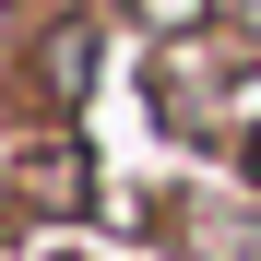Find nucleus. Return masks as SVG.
<instances>
[{
    "instance_id": "1",
    "label": "nucleus",
    "mask_w": 261,
    "mask_h": 261,
    "mask_svg": "<svg viewBox=\"0 0 261 261\" xmlns=\"http://www.w3.org/2000/svg\"><path fill=\"white\" fill-rule=\"evenodd\" d=\"M95 60H107V48H95V24H48V36H36V95L71 119L83 95H95Z\"/></svg>"
},
{
    "instance_id": "2",
    "label": "nucleus",
    "mask_w": 261,
    "mask_h": 261,
    "mask_svg": "<svg viewBox=\"0 0 261 261\" xmlns=\"http://www.w3.org/2000/svg\"><path fill=\"white\" fill-rule=\"evenodd\" d=\"M12 190H24L36 214H71V202H83V154H71V143H48V154H24V166H12Z\"/></svg>"
},
{
    "instance_id": "3",
    "label": "nucleus",
    "mask_w": 261,
    "mask_h": 261,
    "mask_svg": "<svg viewBox=\"0 0 261 261\" xmlns=\"http://www.w3.org/2000/svg\"><path fill=\"white\" fill-rule=\"evenodd\" d=\"M130 12H143V36H190V24L214 12V0H130Z\"/></svg>"
},
{
    "instance_id": "4",
    "label": "nucleus",
    "mask_w": 261,
    "mask_h": 261,
    "mask_svg": "<svg viewBox=\"0 0 261 261\" xmlns=\"http://www.w3.org/2000/svg\"><path fill=\"white\" fill-rule=\"evenodd\" d=\"M226 261H261V214H249V226H226Z\"/></svg>"
},
{
    "instance_id": "5",
    "label": "nucleus",
    "mask_w": 261,
    "mask_h": 261,
    "mask_svg": "<svg viewBox=\"0 0 261 261\" xmlns=\"http://www.w3.org/2000/svg\"><path fill=\"white\" fill-rule=\"evenodd\" d=\"M249 190H261V119H249Z\"/></svg>"
},
{
    "instance_id": "6",
    "label": "nucleus",
    "mask_w": 261,
    "mask_h": 261,
    "mask_svg": "<svg viewBox=\"0 0 261 261\" xmlns=\"http://www.w3.org/2000/svg\"><path fill=\"white\" fill-rule=\"evenodd\" d=\"M238 24H249V36H261V0H238Z\"/></svg>"
}]
</instances>
